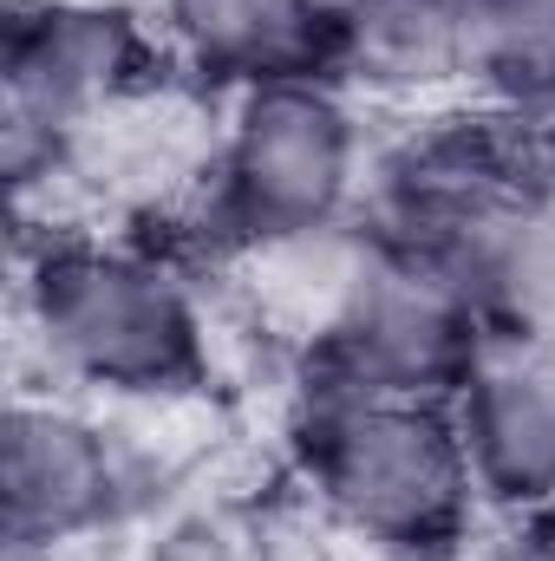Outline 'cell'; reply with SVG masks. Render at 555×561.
Listing matches in <instances>:
<instances>
[{
	"mask_svg": "<svg viewBox=\"0 0 555 561\" xmlns=\"http://www.w3.org/2000/svg\"><path fill=\"white\" fill-rule=\"evenodd\" d=\"M20 333L46 379L92 405H177L209 379L196 268L170 242L132 229H26Z\"/></svg>",
	"mask_w": 555,
	"mask_h": 561,
	"instance_id": "cell-1",
	"label": "cell"
},
{
	"mask_svg": "<svg viewBox=\"0 0 555 561\" xmlns=\"http://www.w3.org/2000/svg\"><path fill=\"white\" fill-rule=\"evenodd\" d=\"M373 131L340 72H294L216 105V144L190 229L209 255L249 262L294 242L360 229L373 190Z\"/></svg>",
	"mask_w": 555,
	"mask_h": 561,
	"instance_id": "cell-2",
	"label": "cell"
},
{
	"mask_svg": "<svg viewBox=\"0 0 555 561\" xmlns=\"http://www.w3.org/2000/svg\"><path fill=\"white\" fill-rule=\"evenodd\" d=\"M294 463L327 523L386 561L457 556L484 516L451 405L360 399L307 386L294 419Z\"/></svg>",
	"mask_w": 555,
	"mask_h": 561,
	"instance_id": "cell-3",
	"label": "cell"
},
{
	"mask_svg": "<svg viewBox=\"0 0 555 561\" xmlns=\"http://www.w3.org/2000/svg\"><path fill=\"white\" fill-rule=\"evenodd\" d=\"M170 79L144 0H13L0 46V157L20 216L66 190L79 144Z\"/></svg>",
	"mask_w": 555,
	"mask_h": 561,
	"instance_id": "cell-4",
	"label": "cell"
},
{
	"mask_svg": "<svg viewBox=\"0 0 555 561\" xmlns=\"http://www.w3.org/2000/svg\"><path fill=\"white\" fill-rule=\"evenodd\" d=\"M484 340H490V320L451 268L412 262L366 236L333 307L301 340V359H307V386H327V392L451 405Z\"/></svg>",
	"mask_w": 555,
	"mask_h": 561,
	"instance_id": "cell-5",
	"label": "cell"
},
{
	"mask_svg": "<svg viewBox=\"0 0 555 561\" xmlns=\"http://www.w3.org/2000/svg\"><path fill=\"white\" fill-rule=\"evenodd\" d=\"M530 163H536V131L530 125H510L484 105L424 112L406 138H393L380 150L360 229L380 249L451 268L471 287L477 255L490 249L503 216L523 203Z\"/></svg>",
	"mask_w": 555,
	"mask_h": 561,
	"instance_id": "cell-6",
	"label": "cell"
},
{
	"mask_svg": "<svg viewBox=\"0 0 555 561\" xmlns=\"http://www.w3.org/2000/svg\"><path fill=\"white\" fill-rule=\"evenodd\" d=\"M138 463L118 424L79 392H13L0 424V529L20 561L72 549L125 516Z\"/></svg>",
	"mask_w": 555,
	"mask_h": 561,
	"instance_id": "cell-7",
	"label": "cell"
},
{
	"mask_svg": "<svg viewBox=\"0 0 555 561\" xmlns=\"http://www.w3.org/2000/svg\"><path fill=\"white\" fill-rule=\"evenodd\" d=\"M451 424L484 510L555 516V346L490 333L451 392Z\"/></svg>",
	"mask_w": 555,
	"mask_h": 561,
	"instance_id": "cell-8",
	"label": "cell"
},
{
	"mask_svg": "<svg viewBox=\"0 0 555 561\" xmlns=\"http://www.w3.org/2000/svg\"><path fill=\"white\" fill-rule=\"evenodd\" d=\"M170 72L209 99L333 72V7L327 0H144Z\"/></svg>",
	"mask_w": 555,
	"mask_h": 561,
	"instance_id": "cell-9",
	"label": "cell"
},
{
	"mask_svg": "<svg viewBox=\"0 0 555 561\" xmlns=\"http://www.w3.org/2000/svg\"><path fill=\"white\" fill-rule=\"evenodd\" d=\"M471 0H333V72L380 105L464 92Z\"/></svg>",
	"mask_w": 555,
	"mask_h": 561,
	"instance_id": "cell-10",
	"label": "cell"
},
{
	"mask_svg": "<svg viewBox=\"0 0 555 561\" xmlns=\"http://www.w3.org/2000/svg\"><path fill=\"white\" fill-rule=\"evenodd\" d=\"M471 294H477L490 333L555 346V125L536 131V163H530L523 203L503 216V229L477 255Z\"/></svg>",
	"mask_w": 555,
	"mask_h": 561,
	"instance_id": "cell-11",
	"label": "cell"
},
{
	"mask_svg": "<svg viewBox=\"0 0 555 561\" xmlns=\"http://www.w3.org/2000/svg\"><path fill=\"white\" fill-rule=\"evenodd\" d=\"M471 105L550 131L555 125V0H471Z\"/></svg>",
	"mask_w": 555,
	"mask_h": 561,
	"instance_id": "cell-12",
	"label": "cell"
},
{
	"mask_svg": "<svg viewBox=\"0 0 555 561\" xmlns=\"http://www.w3.org/2000/svg\"><path fill=\"white\" fill-rule=\"evenodd\" d=\"M497 561H555V516H517Z\"/></svg>",
	"mask_w": 555,
	"mask_h": 561,
	"instance_id": "cell-13",
	"label": "cell"
},
{
	"mask_svg": "<svg viewBox=\"0 0 555 561\" xmlns=\"http://www.w3.org/2000/svg\"><path fill=\"white\" fill-rule=\"evenodd\" d=\"M327 7H333V0H327Z\"/></svg>",
	"mask_w": 555,
	"mask_h": 561,
	"instance_id": "cell-14",
	"label": "cell"
}]
</instances>
